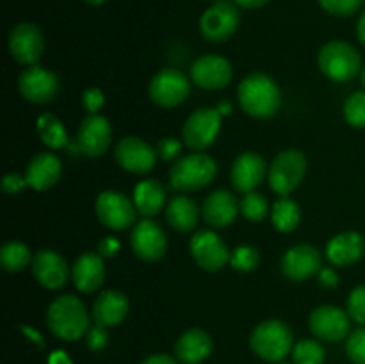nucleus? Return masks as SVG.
<instances>
[{"mask_svg": "<svg viewBox=\"0 0 365 364\" xmlns=\"http://www.w3.org/2000/svg\"><path fill=\"white\" fill-rule=\"evenodd\" d=\"M237 100L246 114L266 120V118L274 116L280 111V86L269 75L255 71V74H250L248 77L241 81L237 88Z\"/></svg>", "mask_w": 365, "mask_h": 364, "instance_id": "1", "label": "nucleus"}, {"mask_svg": "<svg viewBox=\"0 0 365 364\" xmlns=\"http://www.w3.org/2000/svg\"><path fill=\"white\" fill-rule=\"evenodd\" d=\"M46 325L56 338L77 341L89 330V314L84 302L75 295L57 296L46 309Z\"/></svg>", "mask_w": 365, "mask_h": 364, "instance_id": "2", "label": "nucleus"}, {"mask_svg": "<svg viewBox=\"0 0 365 364\" xmlns=\"http://www.w3.org/2000/svg\"><path fill=\"white\" fill-rule=\"evenodd\" d=\"M217 175V163L214 157L203 152H192L175 161L170 170V188L175 191L189 193L207 188Z\"/></svg>", "mask_w": 365, "mask_h": 364, "instance_id": "3", "label": "nucleus"}, {"mask_svg": "<svg viewBox=\"0 0 365 364\" xmlns=\"http://www.w3.org/2000/svg\"><path fill=\"white\" fill-rule=\"evenodd\" d=\"M250 346L253 353L266 363H280L294 348V335L284 321L266 320L253 328Z\"/></svg>", "mask_w": 365, "mask_h": 364, "instance_id": "4", "label": "nucleus"}, {"mask_svg": "<svg viewBox=\"0 0 365 364\" xmlns=\"http://www.w3.org/2000/svg\"><path fill=\"white\" fill-rule=\"evenodd\" d=\"M321 71L334 82H349L362 71L360 54L351 43L334 39L321 46L317 54Z\"/></svg>", "mask_w": 365, "mask_h": 364, "instance_id": "5", "label": "nucleus"}, {"mask_svg": "<svg viewBox=\"0 0 365 364\" xmlns=\"http://www.w3.org/2000/svg\"><path fill=\"white\" fill-rule=\"evenodd\" d=\"M307 173V157L302 150H282L273 159L267 173L269 188L278 196H289L302 186Z\"/></svg>", "mask_w": 365, "mask_h": 364, "instance_id": "6", "label": "nucleus"}, {"mask_svg": "<svg viewBox=\"0 0 365 364\" xmlns=\"http://www.w3.org/2000/svg\"><path fill=\"white\" fill-rule=\"evenodd\" d=\"M223 116L216 107H200L192 111L182 127V141L192 152H203L214 145L221 131Z\"/></svg>", "mask_w": 365, "mask_h": 364, "instance_id": "7", "label": "nucleus"}, {"mask_svg": "<svg viewBox=\"0 0 365 364\" xmlns=\"http://www.w3.org/2000/svg\"><path fill=\"white\" fill-rule=\"evenodd\" d=\"M191 82L177 68H163L152 77L148 84V95L155 106L163 109H173L187 100Z\"/></svg>", "mask_w": 365, "mask_h": 364, "instance_id": "8", "label": "nucleus"}, {"mask_svg": "<svg viewBox=\"0 0 365 364\" xmlns=\"http://www.w3.org/2000/svg\"><path fill=\"white\" fill-rule=\"evenodd\" d=\"M241 21L237 4L214 2L200 18V34L210 43H223L235 34Z\"/></svg>", "mask_w": 365, "mask_h": 364, "instance_id": "9", "label": "nucleus"}, {"mask_svg": "<svg viewBox=\"0 0 365 364\" xmlns=\"http://www.w3.org/2000/svg\"><path fill=\"white\" fill-rule=\"evenodd\" d=\"M96 218L102 225H106L110 231H127L134 227L138 209L134 206V200L120 191H103L96 196L95 202Z\"/></svg>", "mask_w": 365, "mask_h": 364, "instance_id": "10", "label": "nucleus"}, {"mask_svg": "<svg viewBox=\"0 0 365 364\" xmlns=\"http://www.w3.org/2000/svg\"><path fill=\"white\" fill-rule=\"evenodd\" d=\"M189 250L195 263L207 273H216L230 263L228 246L214 228L196 231L189 241Z\"/></svg>", "mask_w": 365, "mask_h": 364, "instance_id": "11", "label": "nucleus"}, {"mask_svg": "<svg viewBox=\"0 0 365 364\" xmlns=\"http://www.w3.org/2000/svg\"><path fill=\"white\" fill-rule=\"evenodd\" d=\"M9 54L21 66H32L38 64L45 52V36L41 29L31 21H21L14 25L7 38Z\"/></svg>", "mask_w": 365, "mask_h": 364, "instance_id": "12", "label": "nucleus"}, {"mask_svg": "<svg viewBox=\"0 0 365 364\" xmlns=\"http://www.w3.org/2000/svg\"><path fill=\"white\" fill-rule=\"evenodd\" d=\"M113 143V127L102 114H88L78 125L75 150L86 157H102Z\"/></svg>", "mask_w": 365, "mask_h": 364, "instance_id": "13", "label": "nucleus"}, {"mask_svg": "<svg viewBox=\"0 0 365 364\" xmlns=\"http://www.w3.org/2000/svg\"><path fill=\"white\" fill-rule=\"evenodd\" d=\"M157 157V150L138 136H125L114 146V159L128 173H150L155 166Z\"/></svg>", "mask_w": 365, "mask_h": 364, "instance_id": "14", "label": "nucleus"}, {"mask_svg": "<svg viewBox=\"0 0 365 364\" xmlns=\"http://www.w3.org/2000/svg\"><path fill=\"white\" fill-rule=\"evenodd\" d=\"M189 75H191L192 84L198 88L217 91L230 84L234 77V68L227 57L217 56V54H205L191 64Z\"/></svg>", "mask_w": 365, "mask_h": 364, "instance_id": "15", "label": "nucleus"}, {"mask_svg": "<svg viewBox=\"0 0 365 364\" xmlns=\"http://www.w3.org/2000/svg\"><path fill=\"white\" fill-rule=\"evenodd\" d=\"M18 89L31 103H48L59 93V77L41 64H32L18 77Z\"/></svg>", "mask_w": 365, "mask_h": 364, "instance_id": "16", "label": "nucleus"}, {"mask_svg": "<svg viewBox=\"0 0 365 364\" xmlns=\"http://www.w3.org/2000/svg\"><path fill=\"white\" fill-rule=\"evenodd\" d=\"M309 327L317 339L337 343L349 335L351 318L348 310H342L341 307L319 305L310 313Z\"/></svg>", "mask_w": 365, "mask_h": 364, "instance_id": "17", "label": "nucleus"}, {"mask_svg": "<svg viewBox=\"0 0 365 364\" xmlns=\"http://www.w3.org/2000/svg\"><path fill=\"white\" fill-rule=\"evenodd\" d=\"M31 270L36 282L45 289H50V291L64 288L71 277V268L66 263V259L59 252L48 248L34 253Z\"/></svg>", "mask_w": 365, "mask_h": 364, "instance_id": "18", "label": "nucleus"}, {"mask_svg": "<svg viewBox=\"0 0 365 364\" xmlns=\"http://www.w3.org/2000/svg\"><path fill=\"white\" fill-rule=\"evenodd\" d=\"M130 248L135 257L145 263H155L163 259L168 250V239L163 228L150 218L138 221L132 228Z\"/></svg>", "mask_w": 365, "mask_h": 364, "instance_id": "19", "label": "nucleus"}, {"mask_svg": "<svg viewBox=\"0 0 365 364\" xmlns=\"http://www.w3.org/2000/svg\"><path fill=\"white\" fill-rule=\"evenodd\" d=\"M282 273L292 282H305L317 275L323 268V257L312 245H294L282 257Z\"/></svg>", "mask_w": 365, "mask_h": 364, "instance_id": "20", "label": "nucleus"}, {"mask_svg": "<svg viewBox=\"0 0 365 364\" xmlns=\"http://www.w3.org/2000/svg\"><path fill=\"white\" fill-rule=\"evenodd\" d=\"M269 173L264 157L257 152H245L237 156L230 168V182L235 191L252 193L264 182Z\"/></svg>", "mask_w": 365, "mask_h": 364, "instance_id": "21", "label": "nucleus"}, {"mask_svg": "<svg viewBox=\"0 0 365 364\" xmlns=\"http://www.w3.org/2000/svg\"><path fill=\"white\" fill-rule=\"evenodd\" d=\"M27 186L34 191H46L53 188L61 181L63 175V163L52 152H39L31 157L25 168Z\"/></svg>", "mask_w": 365, "mask_h": 364, "instance_id": "22", "label": "nucleus"}, {"mask_svg": "<svg viewBox=\"0 0 365 364\" xmlns=\"http://www.w3.org/2000/svg\"><path fill=\"white\" fill-rule=\"evenodd\" d=\"M241 207L237 198L227 189H216L210 193L202 206V218L212 228H225L237 220Z\"/></svg>", "mask_w": 365, "mask_h": 364, "instance_id": "23", "label": "nucleus"}, {"mask_svg": "<svg viewBox=\"0 0 365 364\" xmlns=\"http://www.w3.org/2000/svg\"><path fill=\"white\" fill-rule=\"evenodd\" d=\"M71 280L81 293H95L106 280V263L98 252H84L71 266Z\"/></svg>", "mask_w": 365, "mask_h": 364, "instance_id": "24", "label": "nucleus"}, {"mask_svg": "<svg viewBox=\"0 0 365 364\" xmlns=\"http://www.w3.org/2000/svg\"><path fill=\"white\" fill-rule=\"evenodd\" d=\"M128 310H130V302L125 293L118 289H107L100 293L93 303V320L96 325L106 328L116 327L123 323L125 318L128 316Z\"/></svg>", "mask_w": 365, "mask_h": 364, "instance_id": "25", "label": "nucleus"}, {"mask_svg": "<svg viewBox=\"0 0 365 364\" xmlns=\"http://www.w3.org/2000/svg\"><path fill=\"white\" fill-rule=\"evenodd\" d=\"M365 252V241L362 234L355 231L341 232V234L334 236L328 241L324 256H327L328 263L334 266L344 268L351 266V264L359 263L362 259Z\"/></svg>", "mask_w": 365, "mask_h": 364, "instance_id": "26", "label": "nucleus"}, {"mask_svg": "<svg viewBox=\"0 0 365 364\" xmlns=\"http://www.w3.org/2000/svg\"><path fill=\"white\" fill-rule=\"evenodd\" d=\"M214 341L203 328H189L175 345V355L182 364H200L212 353Z\"/></svg>", "mask_w": 365, "mask_h": 364, "instance_id": "27", "label": "nucleus"}, {"mask_svg": "<svg viewBox=\"0 0 365 364\" xmlns=\"http://www.w3.org/2000/svg\"><path fill=\"white\" fill-rule=\"evenodd\" d=\"M134 206L145 218L157 216L166 206V191L155 178H145L134 188Z\"/></svg>", "mask_w": 365, "mask_h": 364, "instance_id": "28", "label": "nucleus"}, {"mask_svg": "<svg viewBox=\"0 0 365 364\" xmlns=\"http://www.w3.org/2000/svg\"><path fill=\"white\" fill-rule=\"evenodd\" d=\"M200 220V209L191 196L177 195L166 203V221L178 232H189L196 228Z\"/></svg>", "mask_w": 365, "mask_h": 364, "instance_id": "29", "label": "nucleus"}, {"mask_svg": "<svg viewBox=\"0 0 365 364\" xmlns=\"http://www.w3.org/2000/svg\"><path fill=\"white\" fill-rule=\"evenodd\" d=\"M36 131H38L39 139L48 146L50 150L68 148L70 146V138L64 128L63 121L53 114L45 113L38 118L36 121Z\"/></svg>", "mask_w": 365, "mask_h": 364, "instance_id": "30", "label": "nucleus"}, {"mask_svg": "<svg viewBox=\"0 0 365 364\" xmlns=\"http://www.w3.org/2000/svg\"><path fill=\"white\" fill-rule=\"evenodd\" d=\"M271 221H273L274 228L284 234L294 232L302 221V209H299L298 202L292 200L291 196H280L271 209Z\"/></svg>", "mask_w": 365, "mask_h": 364, "instance_id": "31", "label": "nucleus"}, {"mask_svg": "<svg viewBox=\"0 0 365 364\" xmlns=\"http://www.w3.org/2000/svg\"><path fill=\"white\" fill-rule=\"evenodd\" d=\"M32 259H34V256H32L31 248L25 243L16 241V239L4 243L2 248H0V266L9 273L24 271L29 264H32Z\"/></svg>", "mask_w": 365, "mask_h": 364, "instance_id": "32", "label": "nucleus"}, {"mask_svg": "<svg viewBox=\"0 0 365 364\" xmlns=\"http://www.w3.org/2000/svg\"><path fill=\"white\" fill-rule=\"evenodd\" d=\"M239 207H241L242 216L250 221H255V223L264 221L269 214V202H267L262 193L257 191L246 193L241 202H239Z\"/></svg>", "mask_w": 365, "mask_h": 364, "instance_id": "33", "label": "nucleus"}, {"mask_svg": "<svg viewBox=\"0 0 365 364\" xmlns=\"http://www.w3.org/2000/svg\"><path fill=\"white\" fill-rule=\"evenodd\" d=\"M292 360H294V364H323V345L316 339H302L292 348Z\"/></svg>", "mask_w": 365, "mask_h": 364, "instance_id": "34", "label": "nucleus"}, {"mask_svg": "<svg viewBox=\"0 0 365 364\" xmlns=\"http://www.w3.org/2000/svg\"><path fill=\"white\" fill-rule=\"evenodd\" d=\"M344 120L355 128H365V89L355 91L344 102Z\"/></svg>", "mask_w": 365, "mask_h": 364, "instance_id": "35", "label": "nucleus"}, {"mask_svg": "<svg viewBox=\"0 0 365 364\" xmlns=\"http://www.w3.org/2000/svg\"><path fill=\"white\" fill-rule=\"evenodd\" d=\"M259 250L253 248L250 245L237 246L235 250L230 252V266L232 270L241 271V273H248V271H253L257 266H259Z\"/></svg>", "mask_w": 365, "mask_h": 364, "instance_id": "36", "label": "nucleus"}, {"mask_svg": "<svg viewBox=\"0 0 365 364\" xmlns=\"http://www.w3.org/2000/svg\"><path fill=\"white\" fill-rule=\"evenodd\" d=\"M346 353L353 364H365V327L349 332L346 339Z\"/></svg>", "mask_w": 365, "mask_h": 364, "instance_id": "37", "label": "nucleus"}, {"mask_svg": "<svg viewBox=\"0 0 365 364\" xmlns=\"http://www.w3.org/2000/svg\"><path fill=\"white\" fill-rule=\"evenodd\" d=\"M327 13L334 16H351L360 9L364 0H317Z\"/></svg>", "mask_w": 365, "mask_h": 364, "instance_id": "38", "label": "nucleus"}, {"mask_svg": "<svg viewBox=\"0 0 365 364\" xmlns=\"http://www.w3.org/2000/svg\"><path fill=\"white\" fill-rule=\"evenodd\" d=\"M348 310L349 318L356 323L365 325V284L353 289L348 296Z\"/></svg>", "mask_w": 365, "mask_h": 364, "instance_id": "39", "label": "nucleus"}, {"mask_svg": "<svg viewBox=\"0 0 365 364\" xmlns=\"http://www.w3.org/2000/svg\"><path fill=\"white\" fill-rule=\"evenodd\" d=\"M157 156L160 157L163 161H173L178 159L184 150V141L177 138H163L155 146Z\"/></svg>", "mask_w": 365, "mask_h": 364, "instance_id": "40", "label": "nucleus"}, {"mask_svg": "<svg viewBox=\"0 0 365 364\" xmlns=\"http://www.w3.org/2000/svg\"><path fill=\"white\" fill-rule=\"evenodd\" d=\"M106 106V95L100 88H88L82 91V107L88 114H100V109Z\"/></svg>", "mask_w": 365, "mask_h": 364, "instance_id": "41", "label": "nucleus"}, {"mask_svg": "<svg viewBox=\"0 0 365 364\" xmlns=\"http://www.w3.org/2000/svg\"><path fill=\"white\" fill-rule=\"evenodd\" d=\"M86 343H88L89 350H93V352H100V350H103L107 346V343H109V334H107V328L102 327V325H91L88 330V334H86Z\"/></svg>", "mask_w": 365, "mask_h": 364, "instance_id": "42", "label": "nucleus"}, {"mask_svg": "<svg viewBox=\"0 0 365 364\" xmlns=\"http://www.w3.org/2000/svg\"><path fill=\"white\" fill-rule=\"evenodd\" d=\"M27 186V178L25 175L20 173H7L6 177L2 178V189L7 195H18V193L24 191V188Z\"/></svg>", "mask_w": 365, "mask_h": 364, "instance_id": "43", "label": "nucleus"}, {"mask_svg": "<svg viewBox=\"0 0 365 364\" xmlns=\"http://www.w3.org/2000/svg\"><path fill=\"white\" fill-rule=\"evenodd\" d=\"M121 250V243L118 241L113 236H106L98 241V246H96V252L103 257V259H109V257L118 256V252Z\"/></svg>", "mask_w": 365, "mask_h": 364, "instance_id": "44", "label": "nucleus"}, {"mask_svg": "<svg viewBox=\"0 0 365 364\" xmlns=\"http://www.w3.org/2000/svg\"><path fill=\"white\" fill-rule=\"evenodd\" d=\"M317 280L323 288L335 289L339 285V275L334 268H321V271L317 273Z\"/></svg>", "mask_w": 365, "mask_h": 364, "instance_id": "45", "label": "nucleus"}, {"mask_svg": "<svg viewBox=\"0 0 365 364\" xmlns=\"http://www.w3.org/2000/svg\"><path fill=\"white\" fill-rule=\"evenodd\" d=\"M141 364H178L177 359H173L168 353H153V355L146 357Z\"/></svg>", "mask_w": 365, "mask_h": 364, "instance_id": "46", "label": "nucleus"}, {"mask_svg": "<svg viewBox=\"0 0 365 364\" xmlns=\"http://www.w3.org/2000/svg\"><path fill=\"white\" fill-rule=\"evenodd\" d=\"M234 2L242 9H259V7L266 6L269 0H234Z\"/></svg>", "mask_w": 365, "mask_h": 364, "instance_id": "47", "label": "nucleus"}, {"mask_svg": "<svg viewBox=\"0 0 365 364\" xmlns=\"http://www.w3.org/2000/svg\"><path fill=\"white\" fill-rule=\"evenodd\" d=\"M48 364H71V359L68 357L66 352H61V350H57V352H53L52 355H50Z\"/></svg>", "mask_w": 365, "mask_h": 364, "instance_id": "48", "label": "nucleus"}, {"mask_svg": "<svg viewBox=\"0 0 365 364\" xmlns=\"http://www.w3.org/2000/svg\"><path fill=\"white\" fill-rule=\"evenodd\" d=\"M356 34H359V39L365 45V11L360 14L359 24H356Z\"/></svg>", "mask_w": 365, "mask_h": 364, "instance_id": "49", "label": "nucleus"}, {"mask_svg": "<svg viewBox=\"0 0 365 364\" xmlns=\"http://www.w3.org/2000/svg\"><path fill=\"white\" fill-rule=\"evenodd\" d=\"M216 109L220 111L221 116H227V114H230V113H232V103H230V102H227V100H223V102L217 103Z\"/></svg>", "mask_w": 365, "mask_h": 364, "instance_id": "50", "label": "nucleus"}, {"mask_svg": "<svg viewBox=\"0 0 365 364\" xmlns=\"http://www.w3.org/2000/svg\"><path fill=\"white\" fill-rule=\"evenodd\" d=\"M86 4H89V6H102L103 2H106V0H84Z\"/></svg>", "mask_w": 365, "mask_h": 364, "instance_id": "51", "label": "nucleus"}, {"mask_svg": "<svg viewBox=\"0 0 365 364\" xmlns=\"http://www.w3.org/2000/svg\"><path fill=\"white\" fill-rule=\"evenodd\" d=\"M360 81H362V86H364V89H365V66L362 68V71H360Z\"/></svg>", "mask_w": 365, "mask_h": 364, "instance_id": "52", "label": "nucleus"}, {"mask_svg": "<svg viewBox=\"0 0 365 364\" xmlns=\"http://www.w3.org/2000/svg\"><path fill=\"white\" fill-rule=\"evenodd\" d=\"M277 364H289V363H277Z\"/></svg>", "mask_w": 365, "mask_h": 364, "instance_id": "53", "label": "nucleus"}, {"mask_svg": "<svg viewBox=\"0 0 365 364\" xmlns=\"http://www.w3.org/2000/svg\"><path fill=\"white\" fill-rule=\"evenodd\" d=\"M214 2H221V0H214Z\"/></svg>", "mask_w": 365, "mask_h": 364, "instance_id": "54", "label": "nucleus"}]
</instances>
